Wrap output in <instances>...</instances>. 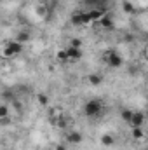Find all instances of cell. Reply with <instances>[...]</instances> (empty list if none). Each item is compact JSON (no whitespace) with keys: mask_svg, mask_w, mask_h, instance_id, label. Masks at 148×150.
<instances>
[{"mask_svg":"<svg viewBox=\"0 0 148 150\" xmlns=\"http://www.w3.org/2000/svg\"><path fill=\"white\" fill-rule=\"evenodd\" d=\"M23 49H25L23 44H19V42H16V40H9V42L2 47V56L9 59V58H14V56L21 54Z\"/></svg>","mask_w":148,"mask_h":150,"instance_id":"6da1fadb","label":"cell"},{"mask_svg":"<svg viewBox=\"0 0 148 150\" xmlns=\"http://www.w3.org/2000/svg\"><path fill=\"white\" fill-rule=\"evenodd\" d=\"M103 59H105V63H106L110 68H120V67L124 65V58H122V54L117 52L115 49H108V51L105 52Z\"/></svg>","mask_w":148,"mask_h":150,"instance_id":"7a4b0ae2","label":"cell"},{"mask_svg":"<svg viewBox=\"0 0 148 150\" xmlns=\"http://www.w3.org/2000/svg\"><path fill=\"white\" fill-rule=\"evenodd\" d=\"M101 112H103V103H101L99 100H89V101L84 105V113H85L87 117H91V119L98 117Z\"/></svg>","mask_w":148,"mask_h":150,"instance_id":"3957f363","label":"cell"},{"mask_svg":"<svg viewBox=\"0 0 148 150\" xmlns=\"http://www.w3.org/2000/svg\"><path fill=\"white\" fill-rule=\"evenodd\" d=\"M65 140H66L68 145H80L84 142V136H82L80 131H68L66 136H65Z\"/></svg>","mask_w":148,"mask_h":150,"instance_id":"277c9868","label":"cell"},{"mask_svg":"<svg viewBox=\"0 0 148 150\" xmlns=\"http://www.w3.org/2000/svg\"><path fill=\"white\" fill-rule=\"evenodd\" d=\"M72 23H73V25H78V26H82V25H89L91 19H89L87 12L78 11V12H75L73 16H72Z\"/></svg>","mask_w":148,"mask_h":150,"instance_id":"5b68a950","label":"cell"},{"mask_svg":"<svg viewBox=\"0 0 148 150\" xmlns=\"http://www.w3.org/2000/svg\"><path fill=\"white\" fill-rule=\"evenodd\" d=\"M143 122H145V113L143 112H132V117L129 120L131 127H143Z\"/></svg>","mask_w":148,"mask_h":150,"instance_id":"8992f818","label":"cell"},{"mask_svg":"<svg viewBox=\"0 0 148 150\" xmlns=\"http://www.w3.org/2000/svg\"><path fill=\"white\" fill-rule=\"evenodd\" d=\"M65 51H66L68 61H72V63H73V61H78V59L82 58V49H78V47H70V45H68Z\"/></svg>","mask_w":148,"mask_h":150,"instance_id":"52a82bcc","label":"cell"},{"mask_svg":"<svg viewBox=\"0 0 148 150\" xmlns=\"http://www.w3.org/2000/svg\"><path fill=\"white\" fill-rule=\"evenodd\" d=\"M98 23H99V26L105 28V30H111V28H113V18H111L110 14H106V12L101 16V19H99Z\"/></svg>","mask_w":148,"mask_h":150,"instance_id":"ba28073f","label":"cell"},{"mask_svg":"<svg viewBox=\"0 0 148 150\" xmlns=\"http://www.w3.org/2000/svg\"><path fill=\"white\" fill-rule=\"evenodd\" d=\"M101 145L103 147H113L115 145V138H113V134H110V133H105V134H101Z\"/></svg>","mask_w":148,"mask_h":150,"instance_id":"9c48e42d","label":"cell"},{"mask_svg":"<svg viewBox=\"0 0 148 150\" xmlns=\"http://www.w3.org/2000/svg\"><path fill=\"white\" fill-rule=\"evenodd\" d=\"M103 14H105V11H103V9H92V11H89V12H87V16H89V19H91V21H99Z\"/></svg>","mask_w":148,"mask_h":150,"instance_id":"30bf717a","label":"cell"},{"mask_svg":"<svg viewBox=\"0 0 148 150\" xmlns=\"http://www.w3.org/2000/svg\"><path fill=\"white\" fill-rule=\"evenodd\" d=\"M87 80H89L91 86H99V84H103V75L101 74H91L87 77Z\"/></svg>","mask_w":148,"mask_h":150,"instance_id":"8fae6325","label":"cell"},{"mask_svg":"<svg viewBox=\"0 0 148 150\" xmlns=\"http://www.w3.org/2000/svg\"><path fill=\"white\" fill-rule=\"evenodd\" d=\"M122 11H124L125 14H136V7H134L129 0H124V2H122Z\"/></svg>","mask_w":148,"mask_h":150,"instance_id":"7c38bea8","label":"cell"},{"mask_svg":"<svg viewBox=\"0 0 148 150\" xmlns=\"http://www.w3.org/2000/svg\"><path fill=\"white\" fill-rule=\"evenodd\" d=\"M37 103L40 107H47V105H49V96L44 94V93H38L37 94Z\"/></svg>","mask_w":148,"mask_h":150,"instance_id":"4fadbf2b","label":"cell"},{"mask_svg":"<svg viewBox=\"0 0 148 150\" xmlns=\"http://www.w3.org/2000/svg\"><path fill=\"white\" fill-rule=\"evenodd\" d=\"M28 40H30V33H28V32H19V33H18V37H16V42L23 44V45H25Z\"/></svg>","mask_w":148,"mask_h":150,"instance_id":"5bb4252c","label":"cell"},{"mask_svg":"<svg viewBox=\"0 0 148 150\" xmlns=\"http://www.w3.org/2000/svg\"><path fill=\"white\" fill-rule=\"evenodd\" d=\"M131 117H132V110H129V108L120 110V119H122L124 122H129V120H131Z\"/></svg>","mask_w":148,"mask_h":150,"instance_id":"9a60e30c","label":"cell"},{"mask_svg":"<svg viewBox=\"0 0 148 150\" xmlns=\"http://www.w3.org/2000/svg\"><path fill=\"white\" fill-rule=\"evenodd\" d=\"M143 136H145L143 127H132V138H134V140H141Z\"/></svg>","mask_w":148,"mask_h":150,"instance_id":"2e32d148","label":"cell"},{"mask_svg":"<svg viewBox=\"0 0 148 150\" xmlns=\"http://www.w3.org/2000/svg\"><path fill=\"white\" fill-rule=\"evenodd\" d=\"M35 11H37V16H40V18H45V16H47V11H49V9H47V5L40 4V5H37V9H35Z\"/></svg>","mask_w":148,"mask_h":150,"instance_id":"e0dca14e","label":"cell"},{"mask_svg":"<svg viewBox=\"0 0 148 150\" xmlns=\"http://www.w3.org/2000/svg\"><path fill=\"white\" fill-rule=\"evenodd\" d=\"M4 117H9V105H5V103L0 105V119H4Z\"/></svg>","mask_w":148,"mask_h":150,"instance_id":"ac0fdd59","label":"cell"},{"mask_svg":"<svg viewBox=\"0 0 148 150\" xmlns=\"http://www.w3.org/2000/svg\"><path fill=\"white\" fill-rule=\"evenodd\" d=\"M70 47H78V49H82V40H80V38H72V40H70Z\"/></svg>","mask_w":148,"mask_h":150,"instance_id":"d6986e66","label":"cell"},{"mask_svg":"<svg viewBox=\"0 0 148 150\" xmlns=\"http://www.w3.org/2000/svg\"><path fill=\"white\" fill-rule=\"evenodd\" d=\"M58 59H59V61H68V56H66V51H65V49L58 51Z\"/></svg>","mask_w":148,"mask_h":150,"instance_id":"ffe728a7","label":"cell"},{"mask_svg":"<svg viewBox=\"0 0 148 150\" xmlns=\"http://www.w3.org/2000/svg\"><path fill=\"white\" fill-rule=\"evenodd\" d=\"M54 150H68V149H66V145H65V143H58V145L54 147Z\"/></svg>","mask_w":148,"mask_h":150,"instance_id":"44dd1931","label":"cell"},{"mask_svg":"<svg viewBox=\"0 0 148 150\" xmlns=\"http://www.w3.org/2000/svg\"><path fill=\"white\" fill-rule=\"evenodd\" d=\"M4 98H5V100H7V98H9V100H12V94H11L9 91H5V93H4Z\"/></svg>","mask_w":148,"mask_h":150,"instance_id":"7402d4cb","label":"cell"}]
</instances>
